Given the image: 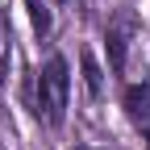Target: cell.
<instances>
[{
    "mask_svg": "<svg viewBox=\"0 0 150 150\" xmlns=\"http://www.w3.org/2000/svg\"><path fill=\"white\" fill-rule=\"evenodd\" d=\"M67 96H71L67 59H63V54H50V59L33 71V88H29L33 117L42 121V125H63V117H67Z\"/></svg>",
    "mask_w": 150,
    "mask_h": 150,
    "instance_id": "6da1fadb",
    "label": "cell"
},
{
    "mask_svg": "<svg viewBox=\"0 0 150 150\" xmlns=\"http://www.w3.org/2000/svg\"><path fill=\"white\" fill-rule=\"evenodd\" d=\"M134 38H138V17L129 13V8H117L108 17V29H104V46H108V63L112 71H125V59H129V46H134Z\"/></svg>",
    "mask_w": 150,
    "mask_h": 150,
    "instance_id": "7a4b0ae2",
    "label": "cell"
},
{
    "mask_svg": "<svg viewBox=\"0 0 150 150\" xmlns=\"http://www.w3.org/2000/svg\"><path fill=\"white\" fill-rule=\"evenodd\" d=\"M125 112H129V125L142 134V142L150 150V83H129L125 88Z\"/></svg>",
    "mask_w": 150,
    "mask_h": 150,
    "instance_id": "3957f363",
    "label": "cell"
},
{
    "mask_svg": "<svg viewBox=\"0 0 150 150\" xmlns=\"http://www.w3.org/2000/svg\"><path fill=\"white\" fill-rule=\"evenodd\" d=\"M25 4H29V17H33V29L38 33H50V13H46V4H42V0H25Z\"/></svg>",
    "mask_w": 150,
    "mask_h": 150,
    "instance_id": "277c9868",
    "label": "cell"
},
{
    "mask_svg": "<svg viewBox=\"0 0 150 150\" xmlns=\"http://www.w3.org/2000/svg\"><path fill=\"white\" fill-rule=\"evenodd\" d=\"M83 79H88V92L92 96H100V71H96V63L83 54Z\"/></svg>",
    "mask_w": 150,
    "mask_h": 150,
    "instance_id": "5b68a950",
    "label": "cell"
},
{
    "mask_svg": "<svg viewBox=\"0 0 150 150\" xmlns=\"http://www.w3.org/2000/svg\"><path fill=\"white\" fill-rule=\"evenodd\" d=\"M8 75V33H4V21H0V83Z\"/></svg>",
    "mask_w": 150,
    "mask_h": 150,
    "instance_id": "8992f818",
    "label": "cell"
}]
</instances>
